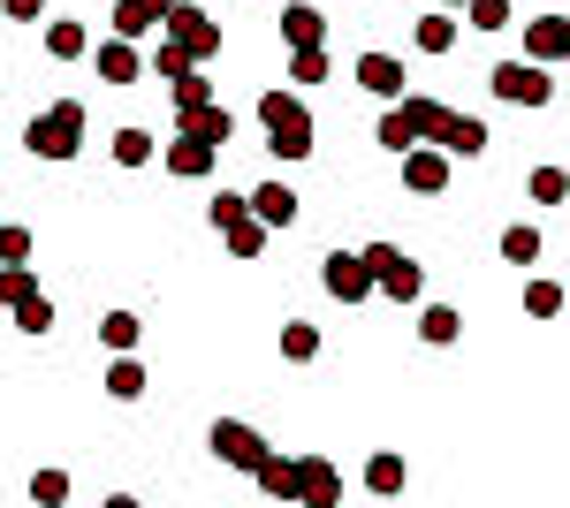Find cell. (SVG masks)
<instances>
[{
	"instance_id": "obj_11",
	"label": "cell",
	"mask_w": 570,
	"mask_h": 508,
	"mask_svg": "<svg viewBox=\"0 0 570 508\" xmlns=\"http://www.w3.org/2000/svg\"><path fill=\"white\" fill-rule=\"evenodd\" d=\"M214 152H220V145H206V137H190V129H183L176 145L160 152V168L183 175V182H206V175H214Z\"/></svg>"
},
{
	"instance_id": "obj_9",
	"label": "cell",
	"mask_w": 570,
	"mask_h": 508,
	"mask_svg": "<svg viewBox=\"0 0 570 508\" xmlns=\"http://www.w3.org/2000/svg\"><path fill=\"white\" fill-rule=\"evenodd\" d=\"M518 46H525V61H548V69H563V61H570V16H532Z\"/></svg>"
},
{
	"instance_id": "obj_2",
	"label": "cell",
	"mask_w": 570,
	"mask_h": 508,
	"mask_svg": "<svg viewBox=\"0 0 570 508\" xmlns=\"http://www.w3.org/2000/svg\"><path fill=\"white\" fill-rule=\"evenodd\" d=\"M23 152H31V160H53V168L77 160V152H85V99H53L39 122L23 129Z\"/></svg>"
},
{
	"instance_id": "obj_7",
	"label": "cell",
	"mask_w": 570,
	"mask_h": 508,
	"mask_svg": "<svg viewBox=\"0 0 570 508\" xmlns=\"http://www.w3.org/2000/svg\"><path fill=\"white\" fill-rule=\"evenodd\" d=\"M320 281H327V297H335V303H373V297H381L365 251H327V258H320Z\"/></svg>"
},
{
	"instance_id": "obj_27",
	"label": "cell",
	"mask_w": 570,
	"mask_h": 508,
	"mask_svg": "<svg viewBox=\"0 0 570 508\" xmlns=\"http://www.w3.org/2000/svg\"><path fill=\"white\" fill-rule=\"evenodd\" d=\"M46 53H53V61H85V53H91L85 23H69V16H61V23H46Z\"/></svg>"
},
{
	"instance_id": "obj_4",
	"label": "cell",
	"mask_w": 570,
	"mask_h": 508,
	"mask_svg": "<svg viewBox=\"0 0 570 508\" xmlns=\"http://www.w3.org/2000/svg\"><path fill=\"white\" fill-rule=\"evenodd\" d=\"M487 84H494L502 107H548V99H556V69H548V61H494Z\"/></svg>"
},
{
	"instance_id": "obj_30",
	"label": "cell",
	"mask_w": 570,
	"mask_h": 508,
	"mask_svg": "<svg viewBox=\"0 0 570 508\" xmlns=\"http://www.w3.org/2000/svg\"><path fill=\"white\" fill-rule=\"evenodd\" d=\"M563 297H570V289H563V281H548V273L525 281V311H532V319H563Z\"/></svg>"
},
{
	"instance_id": "obj_40",
	"label": "cell",
	"mask_w": 570,
	"mask_h": 508,
	"mask_svg": "<svg viewBox=\"0 0 570 508\" xmlns=\"http://www.w3.org/2000/svg\"><path fill=\"white\" fill-rule=\"evenodd\" d=\"M228 251H236V258H259L266 251V220H259V212H252L244 228H228Z\"/></svg>"
},
{
	"instance_id": "obj_6",
	"label": "cell",
	"mask_w": 570,
	"mask_h": 508,
	"mask_svg": "<svg viewBox=\"0 0 570 508\" xmlns=\"http://www.w3.org/2000/svg\"><path fill=\"white\" fill-rule=\"evenodd\" d=\"M160 39H176L190 61H214V53H220V23L206 16V8L176 0V8H168V23H160Z\"/></svg>"
},
{
	"instance_id": "obj_29",
	"label": "cell",
	"mask_w": 570,
	"mask_h": 508,
	"mask_svg": "<svg viewBox=\"0 0 570 508\" xmlns=\"http://www.w3.org/2000/svg\"><path fill=\"white\" fill-rule=\"evenodd\" d=\"M502 258H510V266H540V228L510 220V228H502Z\"/></svg>"
},
{
	"instance_id": "obj_1",
	"label": "cell",
	"mask_w": 570,
	"mask_h": 508,
	"mask_svg": "<svg viewBox=\"0 0 570 508\" xmlns=\"http://www.w3.org/2000/svg\"><path fill=\"white\" fill-rule=\"evenodd\" d=\"M259 122H266V152H274L282 168L312 160V107L297 91H259Z\"/></svg>"
},
{
	"instance_id": "obj_21",
	"label": "cell",
	"mask_w": 570,
	"mask_h": 508,
	"mask_svg": "<svg viewBox=\"0 0 570 508\" xmlns=\"http://www.w3.org/2000/svg\"><path fill=\"white\" fill-rule=\"evenodd\" d=\"M456 335H464V319L449 303H419V341L426 349H456Z\"/></svg>"
},
{
	"instance_id": "obj_17",
	"label": "cell",
	"mask_w": 570,
	"mask_h": 508,
	"mask_svg": "<svg viewBox=\"0 0 570 508\" xmlns=\"http://www.w3.org/2000/svg\"><path fill=\"white\" fill-rule=\"evenodd\" d=\"M252 212H259L266 228H289V220H297V190H289L282 175H266L259 190H252Z\"/></svg>"
},
{
	"instance_id": "obj_37",
	"label": "cell",
	"mask_w": 570,
	"mask_h": 508,
	"mask_svg": "<svg viewBox=\"0 0 570 508\" xmlns=\"http://www.w3.org/2000/svg\"><path fill=\"white\" fill-rule=\"evenodd\" d=\"M206 212H214L220 236H228V228H244V220H252V198H236V190H214V206H206Z\"/></svg>"
},
{
	"instance_id": "obj_23",
	"label": "cell",
	"mask_w": 570,
	"mask_h": 508,
	"mask_svg": "<svg viewBox=\"0 0 570 508\" xmlns=\"http://www.w3.org/2000/svg\"><path fill=\"white\" fill-rule=\"evenodd\" d=\"M107 395H115V402H137V395H145V357H137V349H115V365H107Z\"/></svg>"
},
{
	"instance_id": "obj_35",
	"label": "cell",
	"mask_w": 570,
	"mask_h": 508,
	"mask_svg": "<svg viewBox=\"0 0 570 508\" xmlns=\"http://www.w3.org/2000/svg\"><path fill=\"white\" fill-rule=\"evenodd\" d=\"M145 69H153V77H168V84H176L183 69H206V61H190V53H183L176 39H160V53H145Z\"/></svg>"
},
{
	"instance_id": "obj_44",
	"label": "cell",
	"mask_w": 570,
	"mask_h": 508,
	"mask_svg": "<svg viewBox=\"0 0 570 508\" xmlns=\"http://www.w3.org/2000/svg\"><path fill=\"white\" fill-rule=\"evenodd\" d=\"M0 281H8V266H0Z\"/></svg>"
},
{
	"instance_id": "obj_3",
	"label": "cell",
	"mask_w": 570,
	"mask_h": 508,
	"mask_svg": "<svg viewBox=\"0 0 570 508\" xmlns=\"http://www.w3.org/2000/svg\"><path fill=\"white\" fill-rule=\"evenodd\" d=\"M365 266H373V289L389 303H419L426 297V266L411 251H395V243H365Z\"/></svg>"
},
{
	"instance_id": "obj_39",
	"label": "cell",
	"mask_w": 570,
	"mask_h": 508,
	"mask_svg": "<svg viewBox=\"0 0 570 508\" xmlns=\"http://www.w3.org/2000/svg\"><path fill=\"white\" fill-rule=\"evenodd\" d=\"M69 494H77V486H69V470H39V478H31V501H39V508H61Z\"/></svg>"
},
{
	"instance_id": "obj_5",
	"label": "cell",
	"mask_w": 570,
	"mask_h": 508,
	"mask_svg": "<svg viewBox=\"0 0 570 508\" xmlns=\"http://www.w3.org/2000/svg\"><path fill=\"white\" fill-rule=\"evenodd\" d=\"M206 448H214V464H228V470H259L266 456H274L266 432H259V425H244V418H214Z\"/></svg>"
},
{
	"instance_id": "obj_31",
	"label": "cell",
	"mask_w": 570,
	"mask_h": 508,
	"mask_svg": "<svg viewBox=\"0 0 570 508\" xmlns=\"http://www.w3.org/2000/svg\"><path fill=\"white\" fill-rule=\"evenodd\" d=\"M525 190H532V206H570V175L563 168H532Z\"/></svg>"
},
{
	"instance_id": "obj_16",
	"label": "cell",
	"mask_w": 570,
	"mask_h": 508,
	"mask_svg": "<svg viewBox=\"0 0 570 508\" xmlns=\"http://www.w3.org/2000/svg\"><path fill=\"white\" fill-rule=\"evenodd\" d=\"M282 39H289V53H297V46H327V16H320L312 0H289V8H282Z\"/></svg>"
},
{
	"instance_id": "obj_14",
	"label": "cell",
	"mask_w": 570,
	"mask_h": 508,
	"mask_svg": "<svg viewBox=\"0 0 570 508\" xmlns=\"http://www.w3.org/2000/svg\"><path fill=\"white\" fill-rule=\"evenodd\" d=\"M357 91L403 99V61H395V53H357Z\"/></svg>"
},
{
	"instance_id": "obj_43",
	"label": "cell",
	"mask_w": 570,
	"mask_h": 508,
	"mask_svg": "<svg viewBox=\"0 0 570 508\" xmlns=\"http://www.w3.org/2000/svg\"><path fill=\"white\" fill-rule=\"evenodd\" d=\"M441 8H464V0H441Z\"/></svg>"
},
{
	"instance_id": "obj_13",
	"label": "cell",
	"mask_w": 570,
	"mask_h": 508,
	"mask_svg": "<svg viewBox=\"0 0 570 508\" xmlns=\"http://www.w3.org/2000/svg\"><path fill=\"white\" fill-rule=\"evenodd\" d=\"M297 478H305V508H335L343 501V470L327 456H297Z\"/></svg>"
},
{
	"instance_id": "obj_15",
	"label": "cell",
	"mask_w": 570,
	"mask_h": 508,
	"mask_svg": "<svg viewBox=\"0 0 570 508\" xmlns=\"http://www.w3.org/2000/svg\"><path fill=\"white\" fill-rule=\"evenodd\" d=\"M252 478H259V494H266V501H305V478H297V456H266V464L252 470Z\"/></svg>"
},
{
	"instance_id": "obj_24",
	"label": "cell",
	"mask_w": 570,
	"mask_h": 508,
	"mask_svg": "<svg viewBox=\"0 0 570 508\" xmlns=\"http://www.w3.org/2000/svg\"><path fill=\"white\" fill-rule=\"evenodd\" d=\"M168 99H176V122H183V114H198V107H214V77H206V69H183L176 84H168Z\"/></svg>"
},
{
	"instance_id": "obj_10",
	"label": "cell",
	"mask_w": 570,
	"mask_h": 508,
	"mask_svg": "<svg viewBox=\"0 0 570 508\" xmlns=\"http://www.w3.org/2000/svg\"><path fill=\"white\" fill-rule=\"evenodd\" d=\"M91 69H99V84H137V77H145V53H137V39H115V31H107V46H91Z\"/></svg>"
},
{
	"instance_id": "obj_42",
	"label": "cell",
	"mask_w": 570,
	"mask_h": 508,
	"mask_svg": "<svg viewBox=\"0 0 570 508\" xmlns=\"http://www.w3.org/2000/svg\"><path fill=\"white\" fill-rule=\"evenodd\" d=\"M8 23H46V0H0Z\"/></svg>"
},
{
	"instance_id": "obj_32",
	"label": "cell",
	"mask_w": 570,
	"mask_h": 508,
	"mask_svg": "<svg viewBox=\"0 0 570 508\" xmlns=\"http://www.w3.org/2000/svg\"><path fill=\"white\" fill-rule=\"evenodd\" d=\"M99 341H107V349H137V341H145V319H137V311H107V319H99Z\"/></svg>"
},
{
	"instance_id": "obj_25",
	"label": "cell",
	"mask_w": 570,
	"mask_h": 508,
	"mask_svg": "<svg viewBox=\"0 0 570 508\" xmlns=\"http://www.w3.org/2000/svg\"><path fill=\"white\" fill-rule=\"evenodd\" d=\"M411 39H419V53H441V61H449V46H456V8L419 16V31H411Z\"/></svg>"
},
{
	"instance_id": "obj_26",
	"label": "cell",
	"mask_w": 570,
	"mask_h": 508,
	"mask_svg": "<svg viewBox=\"0 0 570 508\" xmlns=\"http://www.w3.org/2000/svg\"><path fill=\"white\" fill-rule=\"evenodd\" d=\"M487 152V122L480 114H456V122H449V160H480Z\"/></svg>"
},
{
	"instance_id": "obj_28",
	"label": "cell",
	"mask_w": 570,
	"mask_h": 508,
	"mask_svg": "<svg viewBox=\"0 0 570 508\" xmlns=\"http://www.w3.org/2000/svg\"><path fill=\"white\" fill-rule=\"evenodd\" d=\"M289 84L297 91L327 84V46H297V53H289Z\"/></svg>"
},
{
	"instance_id": "obj_8",
	"label": "cell",
	"mask_w": 570,
	"mask_h": 508,
	"mask_svg": "<svg viewBox=\"0 0 570 508\" xmlns=\"http://www.w3.org/2000/svg\"><path fill=\"white\" fill-rule=\"evenodd\" d=\"M403 190H411V198H441V190H449V152H441V145H411V152H403Z\"/></svg>"
},
{
	"instance_id": "obj_33",
	"label": "cell",
	"mask_w": 570,
	"mask_h": 508,
	"mask_svg": "<svg viewBox=\"0 0 570 508\" xmlns=\"http://www.w3.org/2000/svg\"><path fill=\"white\" fill-rule=\"evenodd\" d=\"M282 357H289V365H312V357H320V327H312V319H289V327H282Z\"/></svg>"
},
{
	"instance_id": "obj_20",
	"label": "cell",
	"mask_w": 570,
	"mask_h": 508,
	"mask_svg": "<svg viewBox=\"0 0 570 508\" xmlns=\"http://www.w3.org/2000/svg\"><path fill=\"white\" fill-rule=\"evenodd\" d=\"M107 152H115V168H153V160H160L153 129H137V122H122V129H115V145H107Z\"/></svg>"
},
{
	"instance_id": "obj_19",
	"label": "cell",
	"mask_w": 570,
	"mask_h": 508,
	"mask_svg": "<svg viewBox=\"0 0 570 508\" xmlns=\"http://www.w3.org/2000/svg\"><path fill=\"white\" fill-rule=\"evenodd\" d=\"M373 137H381V152H395V160H403V152L419 145V122H411V107H403V99H389V114L373 122Z\"/></svg>"
},
{
	"instance_id": "obj_12",
	"label": "cell",
	"mask_w": 570,
	"mask_h": 508,
	"mask_svg": "<svg viewBox=\"0 0 570 508\" xmlns=\"http://www.w3.org/2000/svg\"><path fill=\"white\" fill-rule=\"evenodd\" d=\"M168 8H176V0H115V16H107V23H115V39H145V31H160V23H168Z\"/></svg>"
},
{
	"instance_id": "obj_38",
	"label": "cell",
	"mask_w": 570,
	"mask_h": 508,
	"mask_svg": "<svg viewBox=\"0 0 570 508\" xmlns=\"http://www.w3.org/2000/svg\"><path fill=\"white\" fill-rule=\"evenodd\" d=\"M464 23L472 31H510V0H464Z\"/></svg>"
},
{
	"instance_id": "obj_36",
	"label": "cell",
	"mask_w": 570,
	"mask_h": 508,
	"mask_svg": "<svg viewBox=\"0 0 570 508\" xmlns=\"http://www.w3.org/2000/svg\"><path fill=\"white\" fill-rule=\"evenodd\" d=\"M8 311H16L23 335H53V303H46V289H39V297H23V303H8Z\"/></svg>"
},
{
	"instance_id": "obj_18",
	"label": "cell",
	"mask_w": 570,
	"mask_h": 508,
	"mask_svg": "<svg viewBox=\"0 0 570 508\" xmlns=\"http://www.w3.org/2000/svg\"><path fill=\"white\" fill-rule=\"evenodd\" d=\"M403 107H411V122H419V145H441V152H449V122H456V107H441V99H411V91H403Z\"/></svg>"
},
{
	"instance_id": "obj_34",
	"label": "cell",
	"mask_w": 570,
	"mask_h": 508,
	"mask_svg": "<svg viewBox=\"0 0 570 508\" xmlns=\"http://www.w3.org/2000/svg\"><path fill=\"white\" fill-rule=\"evenodd\" d=\"M183 129H190V137H206V145H228V129H236V114H220V99H214V107L183 114Z\"/></svg>"
},
{
	"instance_id": "obj_22",
	"label": "cell",
	"mask_w": 570,
	"mask_h": 508,
	"mask_svg": "<svg viewBox=\"0 0 570 508\" xmlns=\"http://www.w3.org/2000/svg\"><path fill=\"white\" fill-rule=\"evenodd\" d=\"M403 486H411V470H403V456H389V448H381V456L365 464V494H373V501H395Z\"/></svg>"
},
{
	"instance_id": "obj_41",
	"label": "cell",
	"mask_w": 570,
	"mask_h": 508,
	"mask_svg": "<svg viewBox=\"0 0 570 508\" xmlns=\"http://www.w3.org/2000/svg\"><path fill=\"white\" fill-rule=\"evenodd\" d=\"M0 266H31V236L23 228H0Z\"/></svg>"
}]
</instances>
